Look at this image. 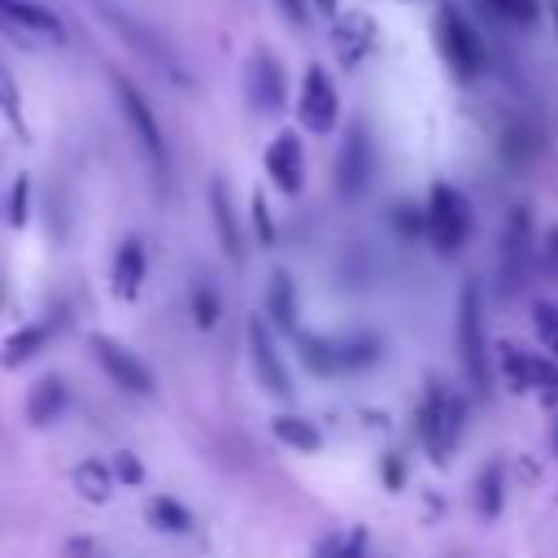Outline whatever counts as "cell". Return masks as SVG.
Listing matches in <instances>:
<instances>
[{
  "label": "cell",
  "instance_id": "obj_16",
  "mask_svg": "<svg viewBox=\"0 0 558 558\" xmlns=\"http://www.w3.org/2000/svg\"><path fill=\"white\" fill-rule=\"evenodd\" d=\"M209 214H214V231H218L222 253L240 266V262H244V231H240V222H235V209H231V196H227V183H222V179L209 183Z\"/></svg>",
  "mask_w": 558,
  "mask_h": 558
},
{
  "label": "cell",
  "instance_id": "obj_17",
  "mask_svg": "<svg viewBox=\"0 0 558 558\" xmlns=\"http://www.w3.org/2000/svg\"><path fill=\"white\" fill-rule=\"evenodd\" d=\"M113 283V296L118 301H131L135 292H140V283H144V244L131 235V240H122L118 244V253H113V275H109Z\"/></svg>",
  "mask_w": 558,
  "mask_h": 558
},
{
  "label": "cell",
  "instance_id": "obj_3",
  "mask_svg": "<svg viewBox=\"0 0 558 558\" xmlns=\"http://www.w3.org/2000/svg\"><path fill=\"white\" fill-rule=\"evenodd\" d=\"M432 35H436V48H440V57H445V65L453 70V78H475L480 70H484V39L475 35V26L462 17V9L453 4V0H440L436 4V26H432Z\"/></svg>",
  "mask_w": 558,
  "mask_h": 558
},
{
  "label": "cell",
  "instance_id": "obj_19",
  "mask_svg": "<svg viewBox=\"0 0 558 558\" xmlns=\"http://www.w3.org/2000/svg\"><path fill=\"white\" fill-rule=\"evenodd\" d=\"M48 336H52L48 323H26V327H17V331L4 340V349H0V366H4V371H17L22 362H31V357L48 344Z\"/></svg>",
  "mask_w": 558,
  "mask_h": 558
},
{
  "label": "cell",
  "instance_id": "obj_37",
  "mask_svg": "<svg viewBox=\"0 0 558 558\" xmlns=\"http://www.w3.org/2000/svg\"><path fill=\"white\" fill-rule=\"evenodd\" d=\"M314 9H323V13H336V0H314Z\"/></svg>",
  "mask_w": 558,
  "mask_h": 558
},
{
  "label": "cell",
  "instance_id": "obj_25",
  "mask_svg": "<svg viewBox=\"0 0 558 558\" xmlns=\"http://www.w3.org/2000/svg\"><path fill=\"white\" fill-rule=\"evenodd\" d=\"M148 519H153V527L174 532V536H183V532H192V527H196L192 510H187V506H179L174 497H157V501L148 506Z\"/></svg>",
  "mask_w": 558,
  "mask_h": 558
},
{
  "label": "cell",
  "instance_id": "obj_29",
  "mask_svg": "<svg viewBox=\"0 0 558 558\" xmlns=\"http://www.w3.org/2000/svg\"><path fill=\"white\" fill-rule=\"evenodd\" d=\"M493 13H501L514 26H532L536 22V0H488Z\"/></svg>",
  "mask_w": 558,
  "mask_h": 558
},
{
  "label": "cell",
  "instance_id": "obj_10",
  "mask_svg": "<svg viewBox=\"0 0 558 558\" xmlns=\"http://www.w3.org/2000/svg\"><path fill=\"white\" fill-rule=\"evenodd\" d=\"M244 96L257 113H279L283 100H288V78H283V65L275 61V52L257 48L244 65Z\"/></svg>",
  "mask_w": 558,
  "mask_h": 558
},
{
  "label": "cell",
  "instance_id": "obj_35",
  "mask_svg": "<svg viewBox=\"0 0 558 558\" xmlns=\"http://www.w3.org/2000/svg\"><path fill=\"white\" fill-rule=\"evenodd\" d=\"M279 9H283V17L292 22V26H310V0H279Z\"/></svg>",
  "mask_w": 558,
  "mask_h": 558
},
{
  "label": "cell",
  "instance_id": "obj_36",
  "mask_svg": "<svg viewBox=\"0 0 558 558\" xmlns=\"http://www.w3.org/2000/svg\"><path fill=\"white\" fill-rule=\"evenodd\" d=\"M541 257H545L549 266H558V227L545 231V240H541Z\"/></svg>",
  "mask_w": 558,
  "mask_h": 558
},
{
  "label": "cell",
  "instance_id": "obj_1",
  "mask_svg": "<svg viewBox=\"0 0 558 558\" xmlns=\"http://www.w3.org/2000/svg\"><path fill=\"white\" fill-rule=\"evenodd\" d=\"M423 218H427V244L440 253V257H458L462 244L471 240V201L453 187V183H432L427 192V205H423Z\"/></svg>",
  "mask_w": 558,
  "mask_h": 558
},
{
  "label": "cell",
  "instance_id": "obj_2",
  "mask_svg": "<svg viewBox=\"0 0 558 558\" xmlns=\"http://www.w3.org/2000/svg\"><path fill=\"white\" fill-rule=\"evenodd\" d=\"M458 357L471 379V388L484 397L493 384V357H488V336H484V292L480 283H466L458 296Z\"/></svg>",
  "mask_w": 558,
  "mask_h": 558
},
{
  "label": "cell",
  "instance_id": "obj_4",
  "mask_svg": "<svg viewBox=\"0 0 558 558\" xmlns=\"http://www.w3.org/2000/svg\"><path fill=\"white\" fill-rule=\"evenodd\" d=\"M462 427H466V401L458 392H449L440 379H432V388H427V397L418 405V436H423L427 453L445 462L449 449L458 445Z\"/></svg>",
  "mask_w": 558,
  "mask_h": 558
},
{
  "label": "cell",
  "instance_id": "obj_11",
  "mask_svg": "<svg viewBox=\"0 0 558 558\" xmlns=\"http://www.w3.org/2000/svg\"><path fill=\"white\" fill-rule=\"evenodd\" d=\"M248 357H253V371H257L262 388H266L270 397H279V401H288V397H292V379H288V371H283V357H279V349H275V340H270L262 314L248 318Z\"/></svg>",
  "mask_w": 558,
  "mask_h": 558
},
{
  "label": "cell",
  "instance_id": "obj_18",
  "mask_svg": "<svg viewBox=\"0 0 558 558\" xmlns=\"http://www.w3.org/2000/svg\"><path fill=\"white\" fill-rule=\"evenodd\" d=\"M61 410H65V379H57V375L35 379L31 392H26V418H31V427H44V423L61 418Z\"/></svg>",
  "mask_w": 558,
  "mask_h": 558
},
{
  "label": "cell",
  "instance_id": "obj_26",
  "mask_svg": "<svg viewBox=\"0 0 558 558\" xmlns=\"http://www.w3.org/2000/svg\"><path fill=\"white\" fill-rule=\"evenodd\" d=\"M532 327H536L545 353L558 362V305H554V301H541V305L532 310Z\"/></svg>",
  "mask_w": 558,
  "mask_h": 558
},
{
  "label": "cell",
  "instance_id": "obj_33",
  "mask_svg": "<svg viewBox=\"0 0 558 558\" xmlns=\"http://www.w3.org/2000/svg\"><path fill=\"white\" fill-rule=\"evenodd\" d=\"M0 113L13 122V126H22V105H17V87H13V78H9V70L0 65Z\"/></svg>",
  "mask_w": 558,
  "mask_h": 558
},
{
  "label": "cell",
  "instance_id": "obj_31",
  "mask_svg": "<svg viewBox=\"0 0 558 558\" xmlns=\"http://www.w3.org/2000/svg\"><path fill=\"white\" fill-rule=\"evenodd\" d=\"M109 471H113V480H122V488H135V484L144 480V466H140V458H135L131 449H122V453H113V462H109Z\"/></svg>",
  "mask_w": 558,
  "mask_h": 558
},
{
  "label": "cell",
  "instance_id": "obj_9",
  "mask_svg": "<svg viewBox=\"0 0 558 558\" xmlns=\"http://www.w3.org/2000/svg\"><path fill=\"white\" fill-rule=\"evenodd\" d=\"M92 357L100 362V371L122 388V392H131V397H153V371L126 349V344H118L113 336H92Z\"/></svg>",
  "mask_w": 558,
  "mask_h": 558
},
{
  "label": "cell",
  "instance_id": "obj_28",
  "mask_svg": "<svg viewBox=\"0 0 558 558\" xmlns=\"http://www.w3.org/2000/svg\"><path fill=\"white\" fill-rule=\"evenodd\" d=\"M501 153H506L514 166H523V161L536 153V135H532L527 126H510V131L501 135Z\"/></svg>",
  "mask_w": 558,
  "mask_h": 558
},
{
  "label": "cell",
  "instance_id": "obj_24",
  "mask_svg": "<svg viewBox=\"0 0 558 558\" xmlns=\"http://www.w3.org/2000/svg\"><path fill=\"white\" fill-rule=\"evenodd\" d=\"M74 488L87 497V501H109V493H113V471L105 466V462H96V458H87V462H78L74 466Z\"/></svg>",
  "mask_w": 558,
  "mask_h": 558
},
{
  "label": "cell",
  "instance_id": "obj_7",
  "mask_svg": "<svg viewBox=\"0 0 558 558\" xmlns=\"http://www.w3.org/2000/svg\"><path fill=\"white\" fill-rule=\"evenodd\" d=\"M0 31L22 39V44H65V26L52 9L31 4V0H0Z\"/></svg>",
  "mask_w": 558,
  "mask_h": 558
},
{
  "label": "cell",
  "instance_id": "obj_14",
  "mask_svg": "<svg viewBox=\"0 0 558 558\" xmlns=\"http://www.w3.org/2000/svg\"><path fill=\"white\" fill-rule=\"evenodd\" d=\"M331 48L344 70H353L371 48H375V22L366 13H340L331 22Z\"/></svg>",
  "mask_w": 558,
  "mask_h": 558
},
{
  "label": "cell",
  "instance_id": "obj_8",
  "mask_svg": "<svg viewBox=\"0 0 558 558\" xmlns=\"http://www.w3.org/2000/svg\"><path fill=\"white\" fill-rule=\"evenodd\" d=\"M296 118L305 131L314 135H331L336 118H340V96L331 87V74L323 65H305V78H301V96H296Z\"/></svg>",
  "mask_w": 558,
  "mask_h": 558
},
{
  "label": "cell",
  "instance_id": "obj_20",
  "mask_svg": "<svg viewBox=\"0 0 558 558\" xmlns=\"http://www.w3.org/2000/svg\"><path fill=\"white\" fill-rule=\"evenodd\" d=\"M270 432H275V440H279V445H288V449H296V453H314V449H323V432H318L310 418L275 414Z\"/></svg>",
  "mask_w": 558,
  "mask_h": 558
},
{
  "label": "cell",
  "instance_id": "obj_39",
  "mask_svg": "<svg viewBox=\"0 0 558 558\" xmlns=\"http://www.w3.org/2000/svg\"><path fill=\"white\" fill-rule=\"evenodd\" d=\"M554 445H558V427H554Z\"/></svg>",
  "mask_w": 558,
  "mask_h": 558
},
{
  "label": "cell",
  "instance_id": "obj_38",
  "mask_svg": "<svg viewBox=\"0 0 558 558\" xmlns=\"http://www.w3.org/2000/svg\"><path fill=\"white\" fill-rule=\"evenodd\" d=\"M549 13H554V35H558V4H549Z\"/></svg>",
  "mask_w": 558,
  "mask_h": 558
},
{
  "label": "cell",
  "instance_id": "obj_12",
  "mask_svg": "<svg viewBox=\"0 0 558 558\" xmlns=\"http://www.w3.org/2000/svg\"><path fill=\"white\" fill-rule=\"evenodd\" d=\"M371 183V140H366V126L353 122L344 131V144H340V157H336V187L340 196H362Z\"/></svg>",
  "mask_w": 558,
  "mask_h": 558
},
{
  "label": "cell",
  "instance_id": "obj_6",
  "mask_svg": "<svg viewBox=\"0 0 558 558\" xmlns=\"http://www.w3.org/2000/svg\"><path fill=\"white\" fill-rule=\"evenodd\" d=\"M113 92H118V105H122V118H126V126H131V135L140 140V148L148 153V161L166 174V166H170V153H166V135H161V126H157V113H153V105L140 96V87L131 83V78H113Z\"/></svg>",
  "mask_w": 558,
  "mask_h": 558
},
{
  "label": "cell",
  "instance_id": "obj_30",
  "mask_svg": "<svg viewBox=\"0 0 558 558\" xmlns=\"http://www.w3.org/2000/svg\"><path fill=\"white\" fill-rule=\"evenodd\" d=\"M392 227H397L405 240H427V218H423V209H414V205H401V209L392 214Z\"/></svg>",
  "mask_w": 558,
  "mask_h": 558
},
{
  "label": "cell",
  "instance_id": "obj_5",
  "mask_svg": "<svg viewBox=\"0 0 558 558\" xmlns=\"http://www.w3.org/2000/svg\"><path fill=\"white\" fill-rule=\"evenodd\" d=\"M532 257H536V235H532V214L519 205L506 227H501V262H497V275H501V292L514 296L527 275H532Z\"/></svg>",
  "mask_w": 558,
  "mask_h": 558
},
{
  "label": "cell",
  "instance_id": "obj_15",
  "mask_svg": "<svg viewBox=\"0 0 558 558\" xmlns=\"http://www.w3.org/2000/svg\"><path fill=\"white\" fill-rule=\"evenodd\" d=\"M100 13H105V22H109V26H113V31H118V35H122L131 48H140V52H144L153 65H161L166 74H174V78H179L174 57H170V52L161 48V39H153V35H148V31H144V26L131 17V13H118V9H109V4H100Z\"/></svg>",
  "mask_w": 558,
  "mask_h": 558
},
{
  "label": "cell",
  "instance_id": "obj_27",
  "mask_svg": "<svg viewBox=\"0 0 558 558\" xmlns=\"http://www.w3.org/2000/svg\"><path fill=\"white\" fill-rule=\"evenodd\" d=\"M192 314H196V327H214L218 314H222V301H218V292L205 279L192 283Z\"/></svg>",
  "mask_w": 558,
  "mask_h": 558
},
{
  "label": "cell",
  "instance_id": "obj_23",
  "mask_svg": "<svg viewBox=\"0 0 558 558\" xmlns=\"http://www.w3.org/2000/svg\"><path fill=\"white\" fill-rule=\"evenodd\" d=\"M475 510L484 519H497L506 510V471H501V462H488L480 471V480H475Z\"/></svg>",
  "mask_w": 558,
  "mask_h": 558
},
{
  "label": "cell",
  "instance_id": "obj_34",
  "mask_svg": "<svg viewBox=\"0 0 558 558\" xmlns=\"http://www.w3.org/2000/svg\"><path fill=\"white\" fill-rule=\"evenodd\" d=\"M26 192H31V179L17 174V183H13V192H9V222H13V227L26 222Z\"/></svg>",
  "mask_w": 558,
  "mask_h": 558
},
{
  "label": "cell",
  "instance_id": "obj_22",
  "mask_svg": "<svg viewBox=\"0 0 558 558\" xmlns=\"http://www.w3.org/2000/svg\"><path fill=\"white\" fill-rule=\"evenodd\" d=\"M266 314L275 318V327L292 331L296 336V296H292V279L283 270L270 275V288H266Z\"/></svg>",
  "mask_w": 558,
  "mask_h": 558
},
{
  "label": "cell",
  "instance_id": "obj_32",
  "mask_svg": "<svg viewBox=\"0 0 558 558\" xmlns=\"http://www.w3.org/2000/svg\"><path fill=\"white\" fill-rule=\"evenodd\" d=\"M253 231H257L262 248H270V244H275V222H270V205H266V196H262V192H253Z\"/></svg>",
  "mask_w": 558,
  "mask_h": 558
},
{
  "label": "cell",
  "instance_id": "obj_13",
  "mask_svg": "<svg viewBox=\"0 0 558 558\" xmlns=\"http://www.w3.org/2000/svg\"><path fill=\"white\" fill-rule=\"evenodd\" d=\"M266 174L270 183L283 192V196H296L305 187V153H301V140L296 131H279L270 144H266Z\"/></svg>",
  "mask_w": 558,
  "mask_h": 558
},
{
  "label": "cell",
  "instance_id": "obj_21",
  "mask_svg": "<svg viewBox=\"0 0 558 558\" xmlns=\"http://www.w3.org/2000/svg\"><path fill=\"white\" fill-rule=\"evenodd\" d=\"M292 340L301 344V362L314 375H340V340H323V336H310V331H296Z\"/></svg>",
  "mask_w": 558,
  "mask_h": 558
}]
</instances>
